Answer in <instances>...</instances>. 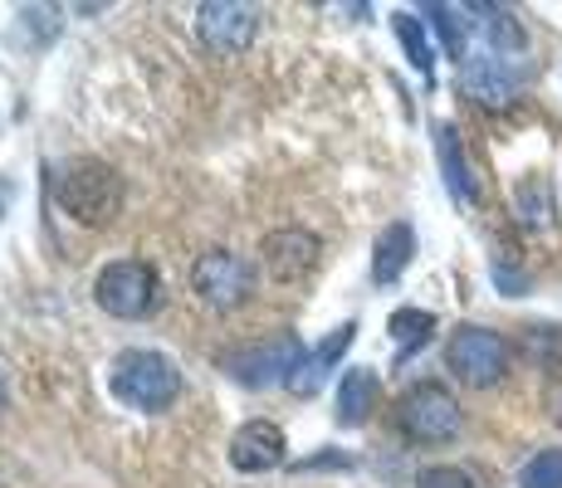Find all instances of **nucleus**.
I'll use <instances>...</instances> for the list:
<instances>
[{
	"instance_id": "obj_2",
	"label": "nucleus",
	"mask_w": 562,
	"mask_h": 488,
	"mask_svg": "<svg viewBox=\"0 0 562 488\" xmlns=\"http://www.w3.org/2000/svg\"><path fill=\"white\" fill-rule=\"evenodd\" d=\"M54 201L69 220L79 225H108L123 211V181L103 167V161H69L54 177Z\"/></svg>"
},
{
	"instance_id": "obj_21",
	"label": "nucleus",
	"mask_w": 562,
	"mask_h": 488,
	"mask_svg": "<svg viewBox=\"0 0 562 488\" xmlns=\"http://www.w3.org/2000/svg\"><path fill=\"white\" fill-rule=\"evenodd\" d=\"M480 15H490V39H494V49H524L528 39H524V25L509 15V10H494V5H474Z\"/></svg>"
},
{
	"instance_id": "obj_18",
	"label": "nucleus",
	"mask_w": 562,
	"mask_h": 488,
	"mask_svg": "<svg viewBox=\"0 0 562 488\" xmlns=\"http://www.w3.org/2000/svg\"><path fill=\"white\" fill-rule=\"evenodd\" d=\"M392 30H396V39H402L411 69H416L420 79H436V54H430V39H426V30H420V20L406 15V10H396V15H392Z\"/></svg>"
},
{
	"instance_id": "obj_23",
	"label": "nucleus",
	"mask_w": 562,
	"mask_h": 488,
	"mask_svg": "<svg viewBox=\"0 0 562 488\" xmlns=\"http://www.w3.org/2000/svg\"><path fill=\"white\" fill-rule=\"evenodd\" d=\"M308 469H352V459L348 454H318V459L299 464V474H308Z\"/></svg>"
},
{
	"instance_id": "obj_10",
	"label": "nucleus",
	"mask_w": 562,
	"mask_h": 488,
	"mask_svg": "<svg viewBox=\"0 0 562 488\" xmlns=\"http://www.w3.org/2000/svg\"><path fill=\"white\" fill-rule=\"evenodd\" d=\"M318 264V235L313 230H274L265 235V274L279 284H299Z\"/></svg>"
},
{
	"instance_id": "obj_11",
	"label": "nucleus",
	"mask_w": 562,
	"mask_h": 488,
	"mask_svg": "<svg viewBox=\"0 0 562 488\" xmlns=\"http://www.w3.org/2000/svg\"><path fill=\"white\" fill-rule=\"evenodd\" d=\"M352 338H358V322H342V328H333L328 342H318V347H313V352L304 356V362H299V372L289 376V390H294V396H313V390L328 382L333 366H338V356L352 347Z\"/></svg>"
},
{
	"instance_id": "obj_3",
	"label": "nucleus",
	"mask_w": 562,
	"mask_h": 488,
	"mask_svg": "<svg viewBox=\"0 0 562 488\" xmlns=\"http://www.w3.org/2000/svg\"><path fill=\"white\" fill-rule=\"evenodd\" d=\"M460 425H464L460 400L440 382H420L396 400V430L416 444H446L460 435Z\"/></svg>"
},
{
	"instance_id": "obj_8",
	"label": "nucleus",
	"mask_w": 562,
	"mask_h": 488,
	"mask_svg": "<svg viewBox=\"0 0 562 488\" xmlns=\"http://www.w3.org/2000/svg\"><path fill=\"white\" fill-rule=\"evenodd\" d=\"M196 35L211 54H245L259 35V10L255 5H235V0H205L196 5Z\"/></svg>"
},
{
	"instance_id": "obj_19",
	"label": "nucleus",
	"mask_w": 562,
	"mask_h": 488,
	"mask_svg": "<svg viewBox=\"0 0 562 488\" xmlns=\"http://www.w3.org/2000/svg\"><path fill=\"white\" fill-rule=\"evenodd\" d=\"M524 488H562V450H538L518 474Z\"/></svg>"
},
{
	"instance_id": "obj_15",
	"label": "nucleus",
	"mask_w": 562,
	"mask_h": 488,
	"mask_svg": "<svg viewBox=\"0 0 562 488\" xmlns=\"http://www.w3.org/2000/svg\"><path fill=\"white\" fill-rule=\"evenodd\" d=\"M464 89L480 98L484 107H504L514 93V73L504 69V59L484 54V59H464Z\"/></svg>"
},
{
	"instance_id": "obj_17",
	"label": "nucleus",
	"mask_w": 562,
	"mask_h": 488,
	"mask_svg": "<svg viewBox=\"0 0 562 488\" xmlns=\"http://www.w3.org/2000/svg\"><path fill=\"white\" fill-rule=\"evenodd\" d=\"M514 205H518V220L528 230H548L553 225V191H548L543 177H524L514 191Z\"/></svg>"
},
{
	"instance_id": "obj_13",
	"label": "nucleus",
	"mask_w": 562,
	"mask_h": 488,
	"mask_svg": "<svg viewBox=\"0 0 562 488\" xmlns=\"http://www.w3.org/2000/svg\"><path fill=\"white\" fill-rule=\"evenodd\" d=\"M376 396H382V382H376L372 366H352V372H342V386H338V425L342 430L367 425V416L376 410Z\"/></svg>"
},
{
	"instance_id": "obj_5",
	"label": "nucleus",
	"mask_w": 562,
	"mask_h": 488,
	"mask_svg": "<svg viewBox=\"0 0 562 488\" xmlns=\"http://www.w3.org/2000/svg\"><path fill=\"white\" fill-rule=\"evenodd\" d=\"M446 366L464 386H494L509 376V342L490 328L464 322V328H456L446 342Z\"/></svg>"
},
{
	"instance_id": "obj_24",
	"label": "nucleus",
	"mask_w": 562,
	"mask_h": 488,
	"mask_svg": "<svg viewBox=\"0 0 562 488\" xmlns=\"http://www.w3.org/2000/svg\"><path fill=\"white\" fill-rule=\"evenodd\" d=\"M0 410H5V382H0Z\"/></svg>"
},
{
	"instance_id": "obj_6",
	"label": "nucleus",
	"mask_w": 562,
	"mask_h": 488,
	"mask_svg": "<svg viewBox=\"0 0 562 488\" xmlns=\"http://www.w3.org/2000/svg\"><path fill=\"white\" fill-rule=\"evenodd\" d=\"M304 342L294 338V332H279V338L269 342H250V347H235V352H225V372L235 376L240 386H274L299 372V362H304Z\"/></svg>"
},
{
	"instance_id": "obj_1",
	"label": "nucleus",
	"mask_w": 562,
	"mask_h": 488,
	"mask_svg": "<svg viewBox=\"0 0 562 488\" xmlns=\"http://www.w3.org/2000/svg\"><path fill=\"white\" fill-rule=\"evenodd\" d=\"M108 386L123 400L127 410H167L171 400L181 396V372L167 352H153V347H133V352H117L113 372H108Z\"/></svg>"
},
{
	"instance_id": "obj_9",
	"label": "nucleus",
	"mask_w": 562,
	"mask_h": 488,
	"mask_svg": "<svg viewBox=\"0 0 562 488\" xmlns=\"http://www.w3.org/2000/svg\"><path fill=\"white\" fill-rule=\"evenodd\" d=\"M289 459V440L274 420H250V425L235 430L231 440V464L240 474H269Z\"/></svg>"
},
{
	"instance_id": "obj_20",
	"label": "nucleus",
	"mask_w": 562,
	"mask_h": 488,
	"mask_svg": "<svg viewBox=\"0 0 562 488\" xmlns=\"http://www.w3.org/2000/svg\"><path fill=\"white\" fill-rule=\"evenodd\" d=\"M426 15H430V25L440 30V39H446L450 59H464V20H460V10L456 5H426Z\"/></svg>"
},
{
	"instance_id": "obj_7",
	"label": "nucleus",
	"mask_w": 562,
	"mask_h": 488,
	"mask_svg": "<svg viewBox=\"0 0 562 488\" xmlns=\"http://www.w3.org/2000/svg\"><path fill=\"white\" fill-rule=\"evenodd\" d=\"M191 288H196L201 303L215 313L240 308L255 288V269L245 264L240 254H231V249H205L196 264H191Z\"/></svg>"
},
{
	"instance_id": "obj_4",
	"label": "nucleus",
	"mask_w": 562,
	"mask_h": 488,
	"mask_svg": "<svg viewBox=\"0 0 562 488\" xmlns=\"http://www.w3.org/2000/svg\"><path fill=\"white\" fill-rule=\"evenodd\" d=\"M93 298H99V308L108 318H147V313H157L161 303V279L153 264H143V259H117V264H108L99 279H93Z\"/></svg>"
},
{
	"instance_id": "obj_12",
	"label": "nucleus",
	"mask_w": 562,
	"mask_h": 488,
	"mask_svg": "<svg viewBox=\"0 0 562 488\" xmlns=\"http://www.w3.org/2000/svg\"><path fill=\"white\" fill-rule=\"evenodd\" d=\"M436 157H440V171H446L450 195L464 205L480 201V181H474V171H470V157H464V147H460L456 123H436Z\"/></svg>"
},
{
	"instance_id": "obj_22",
	"label": "nucleus",
	"mask_w": 562,
	"mask_h": 488,
	"mask_svg": "<svg viewBox=\"0 0 562 488\" xmlns=\"http://www.w3.org/2000/svg\"><path fill=\"white\" fill-rule=\"evenodd\" d=\"M416 488H474V479L456 464H430V469H420Z\"/></svg>"
},
{
	"instance_id": "obj_16",
	"label": "nucleus",
	"mask_w": 562,
	"mask_h": 488,
	"mask_svg": "<svg viewBox=\"0 0 562 488\" xmlns=\"http://www.w3.org/2000/svg\"><path fill=\"white\" fill-rule=\"evenodd\" d=\"M386 332L396 338V362H406L411 352H420V347L430 342V332H436V313H426V308H396L392 322H386Z\"/></svg>"
},
{
	"instance_id": "obj_14",
	"label": "nucleus",
	"mask_w": 562,
	"mask_h": 488,
	"mask_svg": "<svg viewBox=\"0 0 562 488\" xmlns=\"http://www.w3.org/2000/svg\"><path fill=\"white\" fill-rule=\"evenodd\" d=\"M411 254H416V230H411L406 220L386 225V230L376 235V249H372V279L376 284H396V279L406 274Z\"/></svg>"
}]
</instances>
